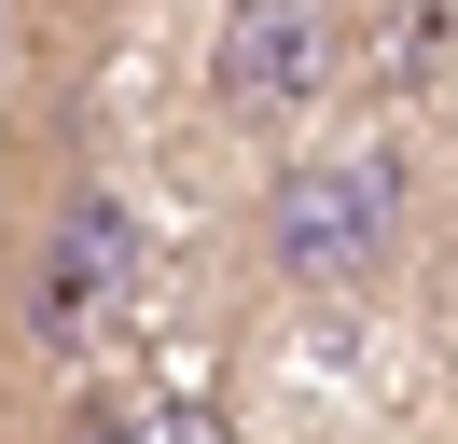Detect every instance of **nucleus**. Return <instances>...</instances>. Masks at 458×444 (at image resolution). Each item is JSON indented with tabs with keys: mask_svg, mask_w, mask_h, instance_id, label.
<instances>
[{
	"mask_svg": "<svg viewBox=\"0 0 458 444\" xmlns=\"http://www.w3.org/2000/svg\"><path fill=\"white\" fill-rule=\"evenodd\" d=\"M417 236V153L403 139H306L236 209V278L264 305H361Z\"/></svg>",
	"mask_w": 458,
	"mask_h": 444,
	"instance_id": "f257e3e1",
	"label": "nucleus"
},
{
	"mask_svg": "<svg viewBox=\"0 0 458 444\" xmlns=\"http://www.w3.org/2000/svg\"><path fill=\"white\" fill-rule=\"evenodd\" d=\"M125 292H140V194L70 153L56 181L14 209V250H0V361L84 375V347L112 333Z\"/></svg>",
	"mask_w": 458,
	"mask_h": 444,
	"instance_id": "f03ea898",
	"label": "nucleus"
},
{
	"mask_svg": "<svg viewBox=\"0 0 458 444\" xmlns=\"http://www.w3.org/2000/svg\"><path fill=\"white\" fill-rule=\"evenodd\" d=\"M347 0H223L208 14V56H195V111L223 139H264V153H306L319 111L347 98Z\"/></svg>",
	"mask_w": 458,
	"mask_h": 444,
	"instance_id": "7ed1b4c3",
	"label": "nucleus"
},
{
	"mask_svg": "<svg viewBox=\"0 0 458 444\" xmlns=\"http://www.w3.org/2000/svg\"><path fill=\"white\" fill-rule=\"evenodd\" d=\"M42 444H140V403H112V388H70Z\"/></svg>",
	"mask_w": 458,
	"mask_h": 444,
	"instance_id": "20e7f679",
	"label": "nucleus"
}]
</instances>
